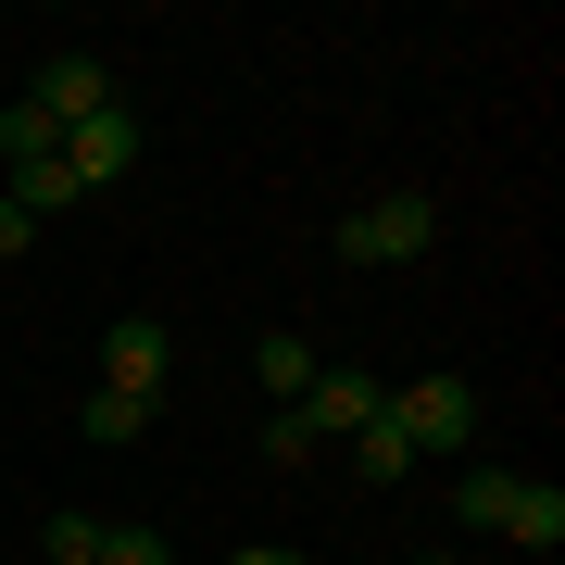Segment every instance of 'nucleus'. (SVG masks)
Here are the masks:
<instances>
[{
    "label": "nucleus",
    "mask_w": 565,
    "mask_h": 565,
    "mask_svg": "<svg viewBox=\"0 0 565 565\" xmlns=\"http://www.w3.org/2000/svg\"><path fill=\"white\" fill-rule=\"evenodd\" d=\"M39 151H63V126H51V114H25V102H13V114H0V163H39Z\"/></svg>",
    "instance_id": "nucleus-12"
},
{
    "label": "nucleus",
    "mask_w": 565,
    "mask_h": 565,
    "mask_svg": "<svg viewBox=\"0 0 565 565\" xmlns=\"http://www.w3.org/2000/svg\"><path fill=\"white\" fill-rule=\"evenodd\" d=\"M25 252H39V214H25V202H0V264H25Z\"/></svg>",
    "instance_id": "nucleus-16"
},
{
    "label": "nucleus",
    "mask_w": 565,
    "mask_h": 565,
    "mask_svg": "<svg viewBox=\"0 0 565 565\" xmlns=\"http://www.w3.org/2000/svg\"><path fill=\"white\" fill-rule=\"evenodd\" d=\"M503 527H515L527 553H553V541H565V490H553V478H515V503H503Z\"/></svg>",
    "instance_id": "nucleus-9"
},
{
    "label": "nucleus",
    "mask_w": 565,
    "mask_h": 565,
    "mask_svg": "<svg viewBox=\"0 0 565 565\" xmlns=\"http://www.w3.org/2000/svg\"><path fill=\"white\" fill-rule=\"evenodd\" d=\"M226 565H302V553H289V541H239V553H226Z\"/></svg>",
    "instance_id": "nucleus-17"
},
{
    "label": "nucleus",
    "mask_w": 565,
    "mask_h": 565,
    "mask_svg": "<svg viewBox=\"0 0 565 565\" xmlns=\"http://www.w3.org/2000/svg\"><path fill=\"white\" fill-rule=\"evenodd\" d=\"M440 239V189H390V202L340 214V264H415Z\"/></svg>",
    "instance_id": "nucleus-1"
},
{
    "label": "nucleus",
    "mask_w": 565,
    "mask_h": 565,
    "mask_svg": "<svg viewBox=\"0 0 565 565\" xmlns=\"http://www.w3.org/2000/svg\"><path fill=\"white\" fill-rule=\"evenodd\" d=\"M403 478H415V452H403V427L377 403V427H352V490H403Z\"/></svg>",
    "instance_id": "nucleus-8"
},
{
    "label": "nucleus",
    "mask_w": 565,
    "mask_h": 565,
    "mask_svg": "<svg viewBox=\"0 0 565 565\" xmlns=\"http://www.w3.org/2000/svg\"><path fill=\"white\" fill-rule=\"evenodd\" d=\"M252 364H264L277 403H302V390H315V340H252Z\"/></svg>",
    "instance_id": "nucleus-11"
},
{
    "label": "nucleus",
    "mask_w": 565,
    "mask_h": 565,
    "mask_svg": "<svg viewBox=\"0 0 565 565\" xmlns=\"http://www.w3.org/2000/svg\"><path fill=\"white\" fill-rule=\"evenodd\" d=\"M151 403H126V390H88V440H139Z\"/></svg>",
    "instance_id": "nucleus-14"
},
{
    "label": "nucleus",
    "mask_w": 565,
    "mask_h": 565,
    "mask_svg": "<svg viewBox=\"0 0 565 565\" xmlns=\"http://www.w3.org/2000/svg\"><path fill=\"white\" fill-rule=\"evenodd\" d=\"M503 503H515L503 465H465V478H452V527H503Z\"/></svg>",
    "instance_id": "nucleus-10"
},
{
    "label": "nucleus",
    "mask_w": 565,
    "mask_h": 565,
    "mask_svg": "<svg viewBox=\"0 0 565 565\" xmlns=\"http://www.w3.org/2000/svg\"><path fill=\"white\" fill-rule=\"evenodd\" d=\"M102 565H177V541H151V527H102Z\"/></svg>",
    "instance_id": "nucleus-15"
},
{
    "label": "nucleus",
    "mask_w": 565,
    "mask_h": 565,
    "mask_svg": "<svg viewBox=\"0 0 565 565\" xmlns=\"http://www.w3.org/2000/svg\"><path fill=\"white\" fill-rule=\"evenodd\" d=\"M102 102H126L102 51H51V63H39V88H25V114H51V126H88Z\"/></svg>",
    "instance_id": "nucleus-4"
},
{
    "label": "nucleus",
    "mask_w": 565,
    "mask_h": 565,
    "mask_svg": "<svg viewBox=\"0 0 565 565\" xmlns=\"http://www.w3.org/2000/svg\"><path fill=\"white\" fill-rule=\"evenodd\" d=\"M39 553H51V565H102V515H51Z\"/></svg>",
    "instance_id": "nucleus-13"
},
{
    "label": "nucleus",
    "mask_w": 565,
    "mask_h": 565,
    "mask_svg": "<svg viewBox=\"0 0 565 565\" xmlns=\"http://www.w3.org/2000/svg\"><path fill=\"white\" fill-rule=\"evenodd\" d=\"M377 403H390V377H364V364H315V390H302V403H277V415L327 452V440H352V427H377Z\"/></svg>",
    "instance_id": "nucleus-3"
},
{
    "label": "nucleus",
    "mask_w": 565,
    "mask_h": 565,
    "mask_svg": "<svg viewBox=\"0 0 565 565\" xmlns=\"http://www.w3.org/2000/svg\"><path fill=\"white\" fill-rule=\"evenodd\" d=\"M163 377H177V340H163L151 315H126L102 340V390H126V403H163Z\"/></svg>",
    "instance_id": "nucleus-6"
},
{
    "label": "nucleus",
    "mask_w": 565,
    "mask_h": 565,
    "mask_svg": "<svg viewBox=\"0 0 565 565\" xmlns=\"http://www.w3.org/2000/svg\"><path fill=\"white\" fill-rule=\"evenodd\" d=\"M0 202H25V214H76L88 189H76V163L39 151V163H0Z\"/></svg>",
    "instance_id": "nucleus-7"
},
{
    "label": "nucleus",
    "mask_w": 565,
    "mask_h": 565,
    "mask_svg": "<svg viewBox=\"0 0 565 565\" xmlns=\"http://www.w3.org/2000/svg\"><path fill=\"white\" fill-rule=\"evenodd\" d=\"M63 163H76V189H114L139 163V102H102L88 126H63Z\"/></svg>",
    "instance_id": "nucleus-5"
},
{
    "label": "nucleus",
    "mask_w": 565,
    "mask_h": 565,
    "mask_svg": "<svg viewBox=\"0 0 565 565\" xmlns=\"http://www.w3.org/2000/svg\"><path fill=\"white\" fill-rule=\"evenodd\" d=\"M390 427H403L415 465L427 452H465V440H478V390H465V377H403V390H390Z\"/></svg>",
    "instance_id": "nucleus-2"
}]
</instances>
